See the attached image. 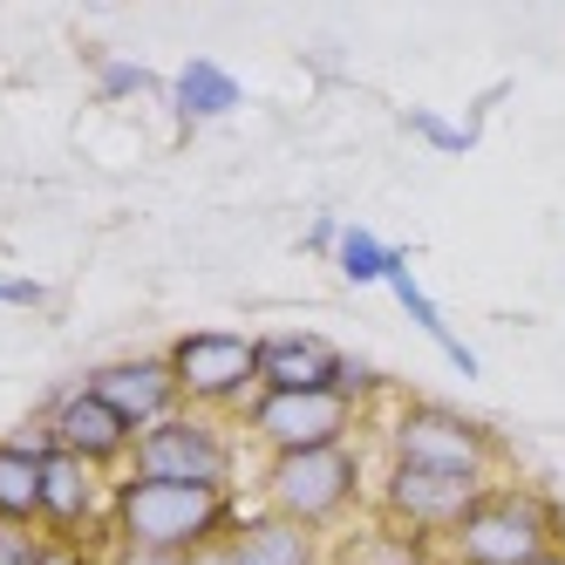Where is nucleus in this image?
<instances>
[{
  "mask_svg": "<svg viewBox=\"0 0 565 565\" xmlns=\"http://www.w3.org/2000/svg\"><path fill=\"white\" fill-rule=\"evenodd\" d=\"M246 518L232 491L212 483H164V477H109V539L116 545H150V552H205L232 539Z\"/></svg>",
  "mask_w": 565,
  "mask_h": 565,
  "instance_id": "1",
  "label": "nucleus"
},
{
  "mask_svg": "<svg viewBox=\"0 0 565 565\" xmlns=\"http://www.w3.org/2000/svg\"><path fill=\"white\" fill-rule=\"evenodd\" d=\"M565 552L558 511L532 483H491V498L470 511V524L450 539V565H539Z\"/></svg>",
  "mask_w": 565,
  "mask_h": 565,
  "instance_id": "2",
  "label": "nucleus"
},
{
  "mask_svg": "<svg viewBox=\"0 0 565 565\" xmlns=\"http://www.w3.org/2000/svg\"><path fill=\"white\" fill-rule=\"evenodd\" d=\"M361 504V457L354 443L334 450H300V457H266V511H279L300 532H341Z\"/></svg>",
  "mask_w": 565,
  "mask_h": 565,
  "instance_id": "3",
  "label": "nucleus"
},
{
  "mask_svg": "<svg viewBox=\"0 0 565 565\" xmlns=\"http://www.w3.org/2000/svg\"><path fill=\"white\" fill-rule=\"evenodd\" d=\"M498 436L470 423L450 402H402L388 416V463H409V470H443V477H477V483H498Z\"/></svg>",
  "mask_w": 565,
  "mask_h": 565,
  "instance_id": "4",
  "label": "nucleus"
},
{
  "mask_svg": "<svg viewBox=\"0 0 565 565\" xmlns=\"http://www.w3.org/2000/svg\"><path fill=\"white\" fill-rule=\"evenodd\" d=\"M164 354H171L184 409H205V416L238 409V416H246V402L259 395V334L198 328V334H178Z\"/></svg>",
  "mask_w": 565,
  "mask_h": 565,
  "instance_id": "5",
  "label": "nucleus"
},
{
  "mask_svg": "<svg viewBox=\"0 0 565 565\" xmlns=\"http://www.w3.org/2000/svg\"><path fill=\"white\" fill-rule=\"evenodd\" d=\"M130 470L137 477H164V483H212V491H232L238 436H232V423H218L205 409H178L171 423H157V429L137 436Z\"/></svg>",
  "mask_w": 565,
  "mask_h": 565,
  "instance_id": "6",
  "label": "nucleus"
},
{
  "mask_svg": "<svg viewBox=\"0 0 565 565\" xmlns=\"http://www.w3.org/2000/svg\"><path fill=\"white\" fill-rule=\"evenodd\" d=\"M483 498H491V483L443 477V470H409V463H388L382 491H375L382 524H402V532H416V539H457Z\"/></svg>",
  "mask_w": 565,
  "mask_h": 565,
  "instance_id": "7",
  "label": "nucleus"
},
{
  "mask_svg": "<svg viewBox=\"0 0 565 565\" xmlns=\"http://www.w3.org/2000/svg\"><path fill=\"white\" fill-rule=\"evenodd\" d=\"M246 429L253 443H266V457H300V450H334V443H354V402L348 395H279L259 388L246 402Z\"/></svg>",
  "mask_w": 565,
  "mask_h": 565,
  "instance_id": "8",
  "label": "nucleus"
},
{
  "mask_svg": "<svg viewBox=\"0 0 565 565\" xmlns=\"http://www.w3.org/2000/svg\"><path fill=\"white\" fill-rule=\"evenodd\" d=\"M49 436H55V450H68L75 463H89V470H116L124 477L130 470V450H137V429L109 409V402L89 388V382H62L49 395V409H42Z\"/></svg>",
  "mask_w": 565,
  "mask_h": 565,
  "instance_id": "9",
  "label": "nucleus"
},
{
  "mask_svg": "<svg viewBox=\"0 0 565 565\" xmlns=\"http://www.w3.org/2000/svg\"><path fill=\"white\" fill-rule=\"evenodd\" d=\"M83 382H89L137 436L157 429V423H171V416L184 409L178 375H171V354H116V361H103V369H89Z\"/></svg>",
  "mask_w": 565,
  "mask_h": 565,
  "instance_id": "10",
  "label": "nucleus"
},
{
  "mask_svg": "<svg viewBox=\"0 0 565 565\" xmlns=\"http://www.w3.org/2000/svg\"><path fill=\"white\" fill-rule=\"evenodd\" d=\"M42 532L75 539V545H96V532L109 539V483H103V470L75 463L68 450H49V463H42Z\"/></svg>",
  "mask_w": 565,
  "mask_h": 565,
  "instance_id": "11",
  "label": "nucleus"
},
{
  "mask_svg": "<svg viewBox=\"0 0 565 565\" xmlns=\"http://www.w3.org/2000/svg\"><path fill=\"white\" fill-rule=\"evenodd\" d=\"M341 369L348 354L313 334V328H287V334H259V388H279V395H341Z\"/></svg>",
  "mask_w": 565,
  "mask_h": 565,
  "instance_id": "12",
  "label": "nucleus"
},
{
  "mask_svg": "<svg viewBox=\"0 0 565 565\" xmlns=\"http://www.w3.org/2000/svg\"><path fill=\"white\" fill-rule=\"evenodd\" d=\"M49 450H55V436L42 416L21 436H0V511L21 532H42V463H49Z\"/></svg>",
  "mask_w": 565,
  "mask_h": 565,
  "instance_id": "13",
  "label": "nucleus"
},
{
  "mask_svg": "<svg viewBox=\"0 0 565 565\" xmlns=\"http://www.w3.org/2000/svg\"><path fill=\"white\" fill-rule=\"evenodd\" d=\"M225 545H232V565H328L313 532H300V524H287L279 511H266V504L238 518Z\"/></svg>",
  "mask_w": 565,
  "mask_h": 565,
  "instance_id": "14",
  "label": "nucleus"
},
{
  "mask_svg": "<svg viewBox=\"0 0 565 565\" xmlns=\"http://www.w3.org/2000/svg\"><path fill=\"white\" fill-rule=\"evenodd\" d=\"M388 294H395V300H402V313H409L416 328H423V334H429V341L443 348V361H450V369H457L463 382H477V375H483V361H477V354L463 348V334L450 328V320H443V307H436V300L423 294V279L409 273V253H395V259H388Z\"/></svg>",
  "mask_w": 565,
  "mask_h": 565,
  "instance_id": "15",
  "label": "nucleus"
},
{
  "mask_svg": "<svg viewBox=\"0 0 565 565\" xmlns=\"http://www.w3.org/2000/svg\"><path fill=\"white\" fill-rule=\"evenodd\" d=\"M164 96H171V116H178L184 130L212 124V116H232L238 103H246L232 75H225L218 62H205V55H198V62H184V68L171 75V83H164Z\"/></svg>",
  "mask_w": 565,
  "mask_h": 565,
  "instance_id": "16",
  "label": "nucleus"
},
{
  "mask_svg": "<svg viewBox=\"0 0 565 565\" xmlns=\"http://www.w3.org/2000/svg\"><path fill=\"white\" fill-rule=\"evenodd\" d=\"M334 565H436V552H429V539L402 532V524H375V532H354L334 552Z\"/></svg>",
  "mask_w": 565,
  "mask_h": 565,
  "instance_id": "17",
  "label": "nucleus"
},
{
  "mask_svg": "<svg viewBox=\"0 0 565 565\" xmlns=\"http://www.w3.org/2000/svg\"><path fill=\"white\" fill-rule=\"evenodd\" d=\"M388 259H395V246H382L369 225H348L341 246H334V273L348 279V287H375V279H388Z\"/></svg>",
  "mask_w": 565,
  "mask_h": 565,
  "instance_id": "18",
  "label": "nucleus"
},
{
  "mask_svg": "<svg viewBox=\"0 0 565 565\" xmlns=\"http://www.w3.org/2000/svg\"><path fill=\"white\" fill-rule=\"evenodd\" d=\"M402 124H409L423 143H436V150H450V157H463V150H477V124H443L436 109H409L402 116Z\"/></svg>",
  "mask_w": 565,
  "mask_h": 565,
  "instance_id": "19",
  "label": "nucleus"
},
{
  "mask_svg": "<svg viewBox=\"0 0 565 565\" xmlns=\"http://www.w3.org/2000/svg\"><path fill=\"white\" fill-rule=\"evenodd\" d=\"M96 83H103V96H109V103H124V96H150V89H164V83H157V75H150L143 62H103V75H96Z\"/></svg>",
  "mask_w": 565,
  "mask_h": 565,
  "instance_id": "20",
  "label": "nucleus"
},
{
  "mask_svg": "<svg viewBox=\"0 0 565 565\" xmlns=\"http://www.w3.org/2000/svg\"><path fill=\"white\" fill-rule=\"evenodd\" d=\"M382 388H388V382H382V369H369V361H354V354H348V369H341V395L354 402V409H361V402H375Z\"/></svg>",
  "mask_w": 565,
  "mask_h": 565,
  "instance_id": "21",
  "label": "nucleus"
},
{
  "mask_svg": "<svg viewBox=\"0 0 565 565\" xmlns=\"http://www.w3.org/2000/svg\"><path fill=\"white\" fill-rule=\"evenodd\" d=\"M103 565H191V552H150V545H103Z\"/></svg>",
  "mask_w": 565,
  "mask_h": 565,
  "instance_id": "22",
  "label": "nucleus"
},
{
  "mask_svg": "<svg viewBox=\"0 0 565 565\" xmlns=\"http://www.w3.org/2000/svg\"><path fill=\"white\" fill-rule=\"evenodd\" d=\"M49 532H8V545H0V565H42L49 558Z\"/></svg>",
  "mask_w": 565,
  "mask_h": 565,
  "instance_id": "23",
  "label": "nucleus"
},
{
  "mask_svg": "<svg viewBox=\"0 0 565 565\" xmlns=\"http://www.w3.org/2000/svg\"><path fill=\"white\" fill-rule=\"evenodd\" d=\"M42 565H103V545H75V539H55Z\"/></svg>",
  "mask_w": 565,
  "mask_h": 565,
  "instance_id": "24",
  "label": "nucleus"
},
{
  "mask_svg": "<svg viewBox=\"0 0 565 565\" xmlns=\"http://www.w3.org/2000/svg\"><path fill=\"white\" fill-rule=\"evenodd\" d=\"M42 279H0V307H42Z\"/></svg>",
  "mask_w": 565,
  "mask_h": 565,
  "instance_id": "25",
  "label": "nucleus"
},
{
  "mask_svg": "<svg viewBox=\"0 0 565 565\" xmlns=\"http://www.w3.org/2000/svg\"><path fill=\"white\" fill-rule=\"evenodd\" d=\"M341 232H348V225H334V218H313V225H307V246H313V253H334V246H341Z\"/></svg>",
  "mask_w": 565,
  "mask_h": 565,
  "instance_id": "26",
  "label": "nucleus"
},
{
  "mask_svg": "<svg viewBox=\"0 0 565 565\" xmlns=\"http://www.w3.org/2000/svg\"><path fill=\"white\" fill-rule=\"evenodd\" d=\"M191 565H232V545L218 539V545H205V552H191Z\"/></svg>",
  "mask_w": 565,
  "mask_h": 565,
  "instance_id": "27",
  "label": "nucleus"
},
{
  "mask_svg": "<svg viewBox=\"0 0 565 565\" xmlns=\"http://www.w3.org/2000/svg\"><path fill=\"white\" fill-rule=\"evenodd\" d=\"M8 532H21V524H8V511H0V545H8Z\"/></svg>",
  "mask_w": 565,
  "mask_h": 565,
  "instance_id": "28",
  "label": "nucleus"
},
{
  "mask_svg": "<svg viewBox=\"0 0 565 565\" xmlns=\"http://www.w3.org/2000/svg\"><path fill=\"white\" fill-rule=\"evenodd\" d=\"M539 565H565V552H552V558H539Z\"/></svg>",
  "mask_w": 565,
  "mask_h": 565,
  "instance_id": "29",
  "label": "nucleus"
}]
</instances>
